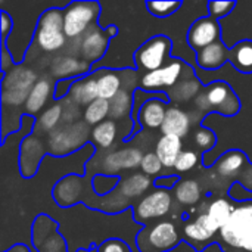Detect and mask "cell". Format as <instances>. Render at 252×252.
Returning a JSON list of instances; mask_svg holds the SVG:
<instances>
[{
    "label": "cell",
    "instance_id": "obj_1",
    "mask_svg": "<svg viewBox=\"0 0 252 252\" xmlns=\"http://www.w3.org/2000/svg\"><path fill=\"white\" fill-rule=\"evenodd\" d=\"M221 239L232 248L252 252V202L235 208L229 221L220 230Z\"/></svg>",
    "mask_w": 252,
    "mask_h": 252
},
{
    "label": "cell",
    "instance_id": "obj_2",
    "mask_svg": "<svg viewBox=\"0 0 252 252\" xmlns=\"http://www.w3.org/2000/svg\"><path fill=\"white\" fill-rule=\"evenodd\" d=\"M100 13L97 1H72L63 9V32L66 38L83 37L96 22Z\"/></svg>",
    "mask_w": 252,
    "mask_h": 252
},
{
    "label": "cell",
    "instance_id": "obj_3",
    "mask_svg": "<svg viewBox=\"0 0 252 252\" xmlns=\"http://www.w3.org/2000/svg\"><path fill=\"white\" fill-rule=\"evenodd\" d=\"M66 35L63 32V9L52 7L41 13L37 30L35 41L44 52H56L65 46Z\"/></svg>",
    "mask_w": 252,
    "mask_h": 252
},
{
    "label": "cell",
    "instance_id": "obj_4",
    "mask_svg": "<svg viewBox=\"0 0 252 252\" xmlns=\"http://www.w3.org/2000/svg\"><path fill=\"white\" fill-rule=\"evenodd\" d=\"M37 83L34 71L15 68L4 74L1 84V102L4 106H21L27 102L32 87Z\"/></svg>",
    "mask_w": 252,
    "mask_h": 252
},
{
    "label": "cell",
    "instance_id": "obj_5",
    "mask_svg": "<svg viewBox=\"0 0 252 252\" xmlns=\"http://www.w3.org/2000/svg\"><path fill=\"white\" fill-rule=\"evenodd\" d=\"M196 106L202 111L213 109L232 117L239 111V100L227 83L216 81L214 84H210L202 94H198Z\"/></svg>",
    "mask_w": 252,
    "mask_h": 252
},
{
    "label": "cell",
    "instance_id": "obj_6",
    "mask_svg": "<svg viewBox=\"0 0 252 252\" xmlns=\"http://www.w3.org/2000/svg\"><path fill=\"white\" fill-rule=\"evenodd\" d=\"M171 40L165 35H157L148 40L142 47L137 49L134 55V61L139 69L146 72H152L164 68L167 58L170 56Z\"/></svg>",
    "mask_w": 252,
    "mask_h": 252
},
{
    "label": "cell",
    "instance_id": "obj_7",
    "mask_svg": "<svg viewBox=\"0 0 252 252\" xmlns=\"http://www.w3.org/2000/svg\"><path fill=\"white\" fill-rule=\"evenodd\" d=\"M87 140V127L83 123L72 124L66 128H56L49 134L47 151L52 155H66Z\"/></svg>",
    "mask_w": 252,
    "mask_h": 252
},
{
    "label": "cell",
    "instance_id": "obj_8",
    "mask_svg": "<svg viewBox=\"0 0 252 252\" xmlns=\"http://www.w3.org/2000/svg\"><path fill=\"white\" fill-rule=\"evenodd\" d=\"M171 195L165 189H158L151 192L148 196H145L134 210V219L137 221H148L152 219L164 217L171 210Z\"/></svg>",
    "mask_w": 252,
    "mask_h": 252
},
{
    "label": "cell",
    "instance_id": "obj_9",
    "mask_svg": "<svg viewBox=\"0 0 252 252\" xmlns=\"http://www.w3.org/2000/svg\"><path fill=\"white\" fill-rule=\"evenodd\" d=\"M185 65L182 61L171 62L170 65H165L161 69L146 72L142 80H140V87L145 92H154L158 89H167V87H174L182 75H183Z\"/></svg>",
    "mask_w": 252,
    "mask_h": 252
},
{
    "label": "cell",
    "instance_id": "obj_10",
    "mask_svg": "<svg viewBox=\"0 0 252 252\" xmlns=\"http://www.w3.org/2000/svg\"><path fill=\"white\" fill-rule=\"evenodd\" d=\"M220 38V25L217 19L211 16L196 19L188 34V41L193 50L201 52L202 49L211 46L213 43L219 41Z\"/></svg>",
    "mask_w": 252,
    "mask_h": 252
},
{
    "label": "cell",
    "instance_id": "obj_11",
    "mask_svg": "<svg viewBox=\"0 0 252 252\" xmlns=\"http://www.w3.org/2000/svg\"><path fill=\"white\" fill-rule=\"evenodd\" d=\"M109 34L106 30H100L97 25H93L80 41V55L87 63L97 62L106 52L109 44Z\"/></svg>",
    "mask_w": 252,
    "mask_h": 252
},
{
    "label": "cell",
    "instance_id": "obj_12",
    "mask_svg": "<svg viewBox=\"0 0 252 252\" xmlns=\"http://www.w3.org/2000/svg\"><path fill=\"white\" fill-rule=\"evenodd\" d=\"M32 242L38 252H66L63 239L56 233V223L47 219V224H40L38 219L34 223Z\"/></svg>",
    "mask_w": 252,
    "mask_h": 252
},
{
    "label": "cell",
    "instance_id": "obj_13",
    "mask_svg": "<svg viewBox=\"0 0 252 252\" xmlns=\"http://www.w3.org/2000/svg\"><path fill=\"white\" fill-rule=\"evenodd\" d=\"M143 155L137 148H124L120 151L109 152L103 158V171L109 174H115L121 170H131L140 167Z\"/></svg>",
    "mask_w": 252,
    "mask_h": 252
},
{
    "label": "cell",
    "instance_id": "obj_14",
    "mask_svg": "<svg viewBox=\"0 0 252 252\" xmlns=\"http://www.w3.org/2000/svg\"><path fill=\"white\" fill-rule=\"evenodd\" d=\"M44 157V146L38 137L28 136L21 145V173L24 177L30 179L38 168L41 158Z\"/></svg>",
    "mask_w": 252,
    "mask_h": 252
},
{
    "label": "cell",
    "instance_id": "obj_15",
    "mask_svg": "<svg viewBox=\"0 0 252 252\" xmlns=\"http://www.w3.org/2000/svg\"><path fill=\"white\" fill-rule=\"evenodd\" d=\"M148 242L154 251H170L179 242V233L176 226L170 221H161L155 224L148 233Z\"/></svg>",
    "mask_w": 252,
    "mask_h": 252
},
{
    "label": "cell",
    "instance_id": "obj_16",
    "mask_svg": "<svg viewBox=\"0 0 252 252\" xmlns=\"http://www.w3.org/2000/svg\"><path fill=\"white\" fill-rule=\"evenodd\" d=\"M69 99L75 106H89L92 102L99 99L97 90V77L96 75H86L75 80L69 90Z\"/></svg>",
    "mask_w": 252,
    "mask_h": 252
},
{
    "label": "cell",
    "instance_id": "obj_17",
    "mask_svg": "<svg viewBox=\"0 0 252 252\" xmlns=\"http://www.w3.org/2000/svg\"><path fill=\"white\" fill-rule=\"evenodd\" d=\"M167 102L162 99H151L142 105L137 121L143 128L155 130L161 128L167 115Z\"/></svg>",
    "mask_w": 252,
    "mask_h": 252
},
{
    "label": "cell",
    "instance_id": "obj_18",
    "mask_svg": "<svg viewBox=\"0 0 252 252\" xmlns=\"http://www.w3.org/2000/svg\"><path fill=\"white\" fill-rule=\"evenodd\" d=\"M89 69L90 63L74 56H61L52 63V74L61 80H77L75 77L87 74Z\"/></svg>",
    "mask_w": 252,
    "mask_h": 252
},
{
    "label": "cell",
    "instance_id": "obj_19",
    "mask_svg": "<svg viewBox=\"0 0 252 252\" xmlns=\"http://www.w3.org/2000/svg\"><path fill=\"white\" fill-rule=\"evenodd\" d=\"M189 128H190V118L185 111L174 106L167 109V115L161 127L162 136H177L182 139L189 133Z\"/></svg>",
    "mask_w": 252,
    "mask_h": 252
},
{
    "label": "cell",
    "instance_id": "obj_20",
    "mask_svg": "<svg viewBox=\"0 0 252 252\" xmlns=\"http://www.w3.org/2000/svg\"><path fill=\"white\" fill-rule=\"evenodd\" d=\"M81 177L80 176H66L62 179L53 190V196L56 202L62 207H68L71 204L78 202L80 198V189H81Z\"/></svg>",
    "mask_w": 252,
    "mask_h": 252
},
{
    "label": "cell",
    "instance_id": "obj_21",
    "mask_svg": "<svg viewBox=\"0 0 252 252\" xmlns=\"http://www.w3.org/2000/svg\"><path fill=\"white\" fill-rule=\"evenodd\" d=\"M152 179L146 174H133L128 176L126 179H123L120 182V185L117 186L118 195L124 199H134L142 196L143 193H146L151 186H152Z\"/></svg>",
    "mask_w": 252,
    "mask_h": 252
},
{
    "label": "cell",
    "instance_id": "obj_22",
    "mask_svg": "<svg viewBox=\"0 0 252 252\" xmlns=\"http://www.w3.org/2000/svg\"><path fill=\"white\" fill-rule=\"evenodd\" d=\"M229 56H230L229 49L221 41H216L211 46L198 52L196 62L204 69H217L229 59Z\"/></svg>",
    "mask_w": 252,
    "mask_h": 252
},
{
    "label": "cell",
    "instance_id": "obj_23",
    "mask_svg": "<svg viewBox=\"0 0 252 252\" xmlns=\"http://www.w3.org/2000/svg\"><path fill=\"white\" fill-rule=\"evenodd\" d=\"M248 165V159L245 157V154L242 151H229L226 152L216 164V168H217V173L221 176V177H236L241 174V171Z\"/></svg>",
    "mask_w": 252,
    "mask_h": 252
},
{
    "label": "cell",
    "instance_id": "obj_24",
    "mask_svg": "<svg viewBox=\"0 0 252 252\" xmlns=\"http://www.w3.org/2000/svg\"><path fill=\"white\" fill-rule=\"evenodd\" d=\"M182 148H183V143H182L180 137L162 136L157 143L155 154L158 155V158L161 159V162L165 168H171V167H174L177 158L183 152Z\"/></svg>",
    "mask_w": 252,
    "mask_h": 252
},
{
    "label": "cell",
    "instance_id": "obj_25",
    "mask_svg": "<svg viewBox=\"0 0 252 252\" xmlns=\"http://www.w3.org/2000/svg\"><path fill=\"white\" fill-rule=\"evenodd\" d=\"M96 77L100 99L112 100L117 96V93L123 89V77L114 69H100V72H97Z\"/></svg>",
    "mask_w": 252,
    "mask_h": 252
},
{
    "label": "cell",
    "instance_id": "obj_26",
    "mask_svg": "<svg viewBox=\"0 0 252 252\" xmlns=\"http://www.w3.org/2000/svg\"><path fill=\"white\" fill-rule=\"evenodd\" d=\"M217 232L220 230L208 220L207 214H201L193 223H188L185 226V235L195 242H207Z\"/></svg>",
    "mask_w": 252,
    "mask_h": 252
},
{
    "label": "cell",
    "instance_id": "obj_27",
    "mask_svg": "<svg viewBox=\"0 0 252 252\" xmlns=\"http://www.w3.org/2000/svg\"><path fill=\"white\" fill-rule=\"evenodd\" d=\"M50 90H52V86L49 80H44V78L38 80L25 102V111L28 114H37L38 111H41V108L46 105L49 99Z\"/></svg>",
    "mask_w": 252,
    "mask_h": 252
},
{
    "label": "cell",
    "instance_id": "obj_28",
    "mask_svg": "<svg viewBox=\"0 0 252 252\" xmlns=\"http://www.w3.org/2000/svg\"><path fill=\"white\" fill-rule=\"evenodd\" d=\"M117 131V123L114 120H106L92 130V142L102 149H109L115 143Z\"/></svg>",
    "mask_w": 252,
    "mask_h": 252
},
{
    "label": "cell",
    "instance_id": "obj_29",
    "mask_svg": "<svg viewBox=\"0 0 252 252\" xmlns=\"http://www.w3.org/2000/svg\"><path fill=\"white\" fill-rule=\"evenodd\" d=\"M233 211H235V207L229 202V201H226V199H223V198H219V199H216V201H213L211 204H210V207H208V210H207V216H208V220L219 229V230H221V227L229 221V219L232 217V214H233Z\"/></svg>",
    "mask_w": 252,
    "mask_h": 252
},
{
    "label": "cell",
    "instance_id": "obj_30",
    "mask_svg": "<svg viewBox=\"0 0 252 252\" xmlns=\"http://www.w3.org/2000/svg\"><path fill=\"white\" fill-rule=\"evenodd\" d=\"M174 195L182 205H195L201 199V186L193 179H185L176 185Z\"/></svg>",
    "mask_w": 252,
    "mask_h": 252
},
{
    "label": "cell",
    "instance_id": "obj_31",
    "mask_svg": "<svg viewBox=\"0 0 252 252\" xmlns=\"http://www.w3.org/2000/svg\"><path fill=\"white\" fill-rule=\"evenodd\" d=\"M229 59L235 65V68L244 74L252 72V41H241L230 50Z\"/></svg>",
    "mask_w": 252,
    "mask_h": 252
},
{
    "label": "cell",
    "instance_id": "obj_32",
    "mask_svg": "<svg viewBox=\"0 0 252 252\" xmlns=\"http://www.w3.org/2000/svg\"><path fill=\"white\" fill-rule=\"evenodd\" d=\"M111 103V112L109 117L111 120H123L127 118L131 112H133V105H134V99L133 96L128 93L127 89H121L117 96L109 100Z\"/></svg>",
    "mask_w": 252,
    "mask_h": 252
},
{
    "label": "cell",
    "instance_id": "obj_33",
    "mask_svg": "<svg viewBox=\"0 0 252 252\" xmlns=\"http://www.w3.org/2000/svg\"><path fill=\"white\" fill-rule=\"evenodd\" d=\"M109 112H111V103L109 100H105V99H96L94 102H92L86 111H84V121L86 124H90V126H99L100 123L106 121V117H109Z\"/></svg>",
    "mask_w": 252,
    "mask_h": 252
},
{
    "label": "cell",
    "instance_id": "obj_34",
    "mask_svg": "<svg viewBox=\"0 0 252 252\" xmlns=\"http://www.w3.org/2000/svg\"><path fill=\"white\" fill-rule=\"evenodd\" d=\"M199 90H201V83L195 77H192V78H183V80H180L173 87L171 96H173L174 100L188 102L192 97H195L199 93Z\"/></svg>",
    "mask_w": 252,
    "mask_h": 252
},
{
    "label": "cell",
    "instance_id": "obj_35",
    "mask_svg": "<svg viewBox=\"0 0 252 252\" xmlns=\"http://www.w3.org/2000/svg\"><path fill=\"white\" fill-rule=\"evenodd\" d=\"M63 117L62 114V105H52L49 109H46L41 117L37 121V127L40 131L43 133H52L53 130H56L61 118Z\"/></svg>",
    "mask_w": 252,
    "mask_h": 252
},
{
    "label": "cell",
    "instance_id": "obj_36",
    "mask_svg": "<svg viewBox=\"0 0 252 252\" xmlns=\"http://www.w3.org/2000/svg\"><path fill=\"white\" fill-rule=\"evenodd\" d=\"M120 176H106V174H97L93 179V189L97 195L103 196L106 193H109L112 189H117V186L120 185Z\"/></svg>",
    "mask_w": 252,
    "mask_h": 252
},
{
    "label": "cell",
    "instance_id": "obj_37",
    "mask_svg": "<svg viewBox=\"0 0 252 252\" xmlns=\"http://www.w3.org/2000/svg\"><path fill=\"white\" fill-rule=\"evenodd\" d=\"M140 168H142L143 174H146L149 177H154V176H158L161 173L164 165H162L161 159L158 158V155L155 152H148V154L143 155Z\"/></svg>",
    "mask_w": 252,
    "mask_h": 252
},
{
    "label": "cell",
    "instance_id": "obj_38",
    "mask_svg": "<svg viewBox=\"0 0 252 252\" xmlns=\"http://www.w3.org/2000/svg\"><path fill=\"white\" fill-rule=\"evenodd\" d=\"M180 4H182L180 1H148L146 7L152 15L164 18L171 15L176 9H179Z\"/></svg>",
    "mask_w": 252,
    "mask_h": 252
},
{
    "label": "cell",
    "instance_id": "obj_39",
    "mask_svg": "<svg viewBox=\"0 0 252 252\" xmlns=\"http://www.w3.org/2000/svg\"><path fill=\"white\" fill-rule=\"evenodd\" d=\"M198 161H199V157H198L196 152H193V151H183L180 154V157L177 158V161L174 164V168L179 173H186V171L193 170L196 167Z\"/></svg>",
    "mask_w": 252,
    "mask_h": 252
},
{
    "label": "cell",
    "instance_id": "obj_40",
    "mask_svg": "<svg viewBox=\"0 0 252 252\" xmlns=\"http://www.w3.org/2000/svg\"><path fill=\"white\" fill-rule=\"evenodd\" d=\"M235 6H236L235 1H210L208 3V12H210L211 18L219 19V18L229 15Z\"/></svg>",
    "mask_w": 252,
    "mask_h": 252
},
{
    "label": "cell",
    "instance_id": "obj_41",
    "mask_svg": "<svg viewBox=\"0 0 252 252\" xmlns=\"http://www.w3.org/2000/svg\"><path fill=\"white\" fill-rule=\"evenodd\" d=\"M195 143L199 149H210L216 145V136L207 128H199L195 133Z\"/></svg>",
    "mask_w": 252,
    "mask_h": 252
},
{
    "label": "cell",
    "instance_id": "obj_42",
    "mask_svg": "<svg viewBox=\"0 0 252 252\" xmlns=\"http://www.w3.org/2000/svg\"><path fill=\"white\" fill-rule=\"evenodd\" d=\"M99 252H128V250H127V245L123 244L121 241L111 239V241H106L100 245Z\"/></svg>",
    "mask_w": 252,
    "mask_h": 252
},
{
    "label": "cell",
    "instance_id": "obj_43",
    "mask_svg": "<svg viewBox=\"0 0 252 252\" xmlns=\"http://www.w3.org/2000/svg\"><path fill=\"white\" fill-rule=\"evenodd\" d=\"M238 182H239V185H241L245 190L252 192V164H248V165L241 171V174L238 176Z\"/></svg>",
    "mask_w": 252,
    "mask_h": 252
},
{
    "label": "cell",
    "instance_id": "obj_44",
    "mask_svg": "<svg viewBox=\"0 0 252 252\" xmlns=\"http://www.w3.org/2000/svg\"><path fill=\"white\" fill-rule=\"evenodd\" d=\"M74 83H75V80H61V81H58L56 89H55V97L62 99L63 96L69 94V90H71Z\"/></svg>",
    "mask_w": 252,
    "mask_h": 252
},
{
    "label": "cell",
    "instance_id": "obj_45",
    "mask_svg": "<svg viewBox=\"0 0 252 252\" xmlns=\"http://www.w3.org/2000/svg\"><path fill=\"white\" fill-rule=\"evenodd\" d=\"M179 183V176H168V177H159L154 182V185L157 188H161V189H174L176 185Z\"/></svg>",
    "mask_w": 252,
    "mask_h": 252
},
{
    "label": "cell",
    "instance_id": "obj_46",
    "mask_svg": "<svg viewBox=\"0 0 252 252\" xmlns=\"http://www.w3.org/2000/svg\"><path fill=\"white\" fill-rule=\"evenodd\" d=\"M1 43L4 46L6 37L9 35V31L12 30V18L9 16V13L6 10H1Z\"/></svg>",
    "mask_w": 252,
    "mask_h": 252
},
{
    "label": "cell",
    "instance_id": "obj_47",
    "mask_svg": "<svg viewBox=\"0 0 252 252\" xmlns=\"http://www.w3.org/2000/svg\"><path fill=\"white\" fill-rule=\"evenodd\" d=\"M10 251L12 252H28V248H27L25 245H16V247H13Z\"/></svg>",
    "mask_w": 252,
    "mask_h": 252
},
{
    "label": "cell",
    "instance_id": "obj_48",
    "mask_svg": "<svg viewBox=\"0 0 252 252\" xmlns=\"http://www.w3.org/2000/svg\"><path fill=\"white\" fill-rule=\"evenodd\" d=\"M105 30H106V32L109 34V37H111V38L117 34V28H115L114 25H111V27H108V28H105Z\"/></svg>",
    "mask_w": 252,
    "mask_h": 252
}]
</instances>
